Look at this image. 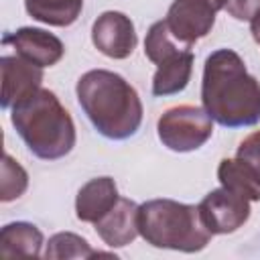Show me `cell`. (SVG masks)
<instances>
[{
	"mask_svg": "<svg viewBox=\"0 0 260 260\" xmlns=\"http://www.w3.org/2000/svg\"><path fill=\"white\" fill-rule=\"evenodd\" d=\"M2 45L12 47L18 57L43 69L57 65L65 55V47L59 37H55L49 30L32 28V26H20L12 32H6L2 37Z\"/></svg>",
	"mask_w": 260,
	"mask_h": 260,
	"instance_id": "9",
	"label": "cell"
},
{
	"mask_svg": "<svg viewBox=\"0 0 260 260\" xmlns=\"http://www.w3.org/2000/svg\"><path fill=\"white\" fill-rule=\"evenodd\" d=\"M217 181L221 187L246 197L250 203L260 201V177L238 156L223 158L217 167Z\"/></svg>",
	"mask_w": 260,
	"mask_h": 260,
	"instance_id": "15",
	"label": "cell"
},
{
	"mask_svg": "<svg viewBox=\"0 0 260 260\" xmlns=\"http://www.w3.org/2000/svg\"><path fill=\"white\" fill-rule=\"evenodd\" d=\"M28 187V175L26 171L8 154L4 152L2 158V181H0V201L8 203L18 199Z\"/></svg>",
	"mask_w": 260,
	"mask_h": 260,
	"instance_id": "19",
	"label": "cell"
},
{
	"mask_svg": "<svg viewBox=\"0 0 260 260\" xmlns=\"http://www.w3.org/2000/svg\"><path fill=\"white\" fill-rule=\"evenodd\" d=\"M10 122L26 148L41 160L67 156L77 140L71 114L51 89H37L10 108Z\"/></svg>",
	"mask_w": 260,
	"mask_h": 260,
	"instance_id": "3",
	"label": "cell"
},
{
	"mask_svg": "<svg viewBox=\"0 0 260 260\" xmlns=\"http://www.w3.org/2000/svg\"><path fill=\"white\" fill-rule=\"evenodd\" d=\"M201 221L213 236L238 232L250 217V201L225 187L211 189L197 205Z\"/></svg>",
	"mask_w": 260,
	"mask_h": 260,
	"instance_id": "6",
	"label": "cell"
},
{
	"mask_svg": "<svg viewBox=\"0 0 260 260\" xmlns=\"http://www.w3.org/2000/svg\"><path fill=\"white\" fill-rule=\"evenodd\" d=\"M24 8L30 18L49 26H71L81 10L83 0H24Z\"/></svg>",
	"mask_w": 260,
	"mask_h": 260,
	"instance_id": "16",
	"label": "cell"
},
{
	"mask_svg": "<svg viewBox=\"0 0 260 260\" xmlns=\"http://www.w3.org/2000/svg\"><path fill=\"white\" fill-rule=\"evenodd\" d=\"M191 47H185L181 45L173 35L171 30L167 28L165 20H156L150 24L148 32H146V39H144V55L148 61H152L154 65L162 63L165 59L181 53V51H187Z\"/></svg>",
	"mask_w": 260,
	"mask_h": 260,
	"instance_id": "17",
	"label": "cell"
},
{
	"mask_svg": "<svg viewBox=\"0 0 260 260\" xmlns=\"http://www.w3.org/2000/svg\"><path fill=\"white\" fill-rule=\"evenodd\" d=\"M104 252H98L89 246V242L73 232H59L55 236L49 238L47 248L43 252L45 258H55V260H63V258H93V256H102Z\"/></svg>",
	"mask_w": 260,
	"mask_h": 260,
	"instance_id": "18",
	"label": "cell"
},
{
	"mask_svg": "<svg viewBox=\"0 0 260 260\" xmlns=\"http://www.w3.org/2000/svg\"><path fill=\"white\" fill-rule=\"evenodd\" d=\"M156 134L162 146L173 152H193L201 148L213 134V120L203 108L175 106L156 122Z\"/></svg>",
	"mask_w": 260,
	"mask_h": 260,
	"instance_id": "5",
	"label": "cell"
},
{
	"mask_svg": "<svg viewBox=\"0 0 260 260\" xmlns=\"http://www.w3.org/2000/svg\"><path fill=\"white\" fill-rule=\"evenodd\" d=\"M260 10V0H228L225 12L236 20H248Z\"/></svg>",
	"mask_w": 260,
	"mask_h": 260,
	"instance_id": "21",
	"label": "cell"
},
{
	"mask_svg": "<svg viewBox=\"0 0 260 260\" xmlns=\"http://www.w3.org/2000/svg\"><path fill=\"white\" fill-rule=\"evenodd\" d=\"M138 203L128 197H118L114 207L104 213L95 223V234L110 248H124L136 240L138 232Z\"/></svg>",
	"mask_w": 260,
	"mask_h": 260,
	"instance_id": "11",
	"label": "cell"
},
{
	"mask_svg": "<svg viewBox=\"0 0 260 260\" xmlns=\"http://www.w3.org/2000/svg\"><path fill=\"white\" fill-rule=\"evenodd\" d=\"M91 43L110 59H126L134 53L138 43L134 22L118 10L102 12L91 24Z\"/></svg>",
	"mask_w": 260,
	"mask_h": 260,
	"instance_id": "8",
	"label": "cell"
},
{
	"mask_svg": "<svg viewBox=\"0 0 260 260\" xmlns=\"http://www.w3.org/2000/svg\"><path fill=\"white\" fill-rule=\"evenodd\" d=\"M193 71V53L191 49L181 51L162 63L156 65V73L152 77V95L167 98L183 91L189 85Z\"/></svg>",
	"mask_w": 260,
	"mask_h": 260,
	"instance_id": "13",
	"label": "cell"
},
{
	"mask_svg": "<svg viewBox=\"0 0 260 260\" xmlns=\"http://www.w3.org/2000/svg\"><path fill=\"white\" fill-rule=\"evenodd\" d=\"M138 232L152 248L201 252L211 232L201 221L199 209L175 199H150L138 207Z\"/></svg>",
	"mask_w": 260,
	"mask_h": 260,
	"instance_id": "4",
	"label": "cell"
},
{
	"mask_svg": "<svg viewBox=\"0 0 260 260\" xmlns=\"http://www.w3.org/2000/svg\"><path fill=\"white\" fill-rule=\"evenodd\" d=\"M215 14L217 10L207 0H173L162 20L181 45L193 47L211 32Z\"/></svg>",
	"mask_w": 260,
	"mask_h": 260,
	"instance_id": "7",
	"label": "cell"
},
{
	"mask_svg": "<svg viewBox=\"0 0 260 260\" xmlns=\"http://www.w3.org/2000/svg\"><path fill=\"white\" fill-rule=\"evenodd\" d=\"M0 71H2V110H10L20 100L41 89L43 67L18 55H2Z\"/></svg>",
	"mask_w": 260,
	"mask_h": 260,
	"instance_id": "10",
	"label": "cell"
},
{
	"mask_svg": "<svg viewBox=\"0 0 260 260\" xmlns=\"http://www.w3.org/2000/svg\"><path fill=\"white\" fill-rule=\"evenodd\" d=\"M118 187L112 177L89 179L75 197V215L79 221L95 223L104 213H108L118 201Z\"/></svg>",
	"mask_w": 260,
	"mask_h": 260,
	"instance_id": "12",
	"label": "cell"
},
{
	"mask_svg": "<svg viewBox=\"0 0 260 260\" xmlns=\"http://www.w3.org/2000/svg\"><path fill=\"white\" fill-rule=\"evenodd\" d=\"M77 102L91 126L108 140L132 138L142 124L138 91L118 73L91 69L77 79Z\"/></svg>",
	"mask_w": 260,
	"mask_h": 260,
	"instance_id": "2",
	"label": "cell"
},
{
	"mask_svg": "<svg viewBox=\"0 0 260 260\" xmlns=\"http://www.w3.org/2000/svg\"><path fill=\"white\" fill-rule=\"evenodd\" d=\"M207 2H209L217 12H219V10H225V4H228V0H207Z\"/></svg>",
	"mask_w": 260,
	"mask_h": 260,
	"instance_id": "23",
	"label": "cell"
},
{
	"mask_svg": "<svg viewBox=\"0 0 260 260\" xmlns=\"http://www.w3.org/2000/svg\"><path fill=\"white\" fill-rule=\"evenodd\" d=\"M201 104L223 128H248L260 122V81L248 73L234 49L207 55L201 77Z\"/></svg>",
	"mask_w": 260,
	"mask_h": 260,
	"instance_id": "1",
	"label": "cell"
},
{
	"mask_svg": "<svg viewBox=\"0 0 260 260\" xmlns=\"http://www.w3.org/2000/svg\"><path fill=\"white\" fill-rule=\"evenodd\" d=\"M250 32H252L254 41L260 45V10L250 18Z\"/></svg>",
	"mask_w": 260,
	"mask_h": 260,
	"instance_id": "22",
	"label": "cell"
},
{
	"mask_svg": "<svg viewBox=\"0 0 260 260\" xmlns=\"http://www.w3.org/2000/svg\"><path fill=\"white\" fill-rule=\"evenodd\" d=\"M43 248V232L28 221H12L6 223L0 232V254L4 258L10 256H41Z\"/></svg>",
	"mask_w": 260,
	"mask_h": 260,
	"instance_id": "14",
	"label": "cell"
},
{
	"mask_svg": "<svg viewBox=\"0 0 260 260\" xmlns=\"http://www.w3.org/2000/svg\"><path fill=\"white\" fill-rule=\"evenodd\" d=\"M236 156H238L242 162H246V165L260 177V130L252 132L250 136H246V138L240 142Z\"/></svg>",
	"mask_w": 260,
	"mask_h": 260,
	"instance_id": "20",
	"label": "cell"
}]
</instances>
